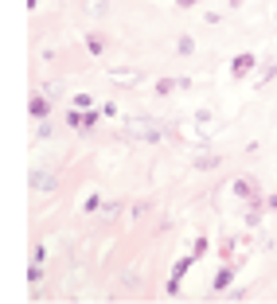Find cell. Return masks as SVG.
<instances>
[{"label":"cell","instance_id":"cell-2","mask_svg":"<svg viewBox=\"0 0 277 304\" xmlns=\"http://www.w3.org/2000/svg\"><path fill=\"white\" fill-rule=\"evenodd\" d=\"M31 113H35V117H47V101L43 98H31Z\"/></svg>","mask_w":277,"mask_h":304},{"label":"cell","instance_id":"cell-6","mask_svg":"<svg viewBox=\"0 0 277 304\" xmlns=\"http://www.w3.org/2000/svg\"><path fill=\"white\" fill-rule=\"evenodd\" d=\"M176 4H180V8H191V4H195V0H176Z\"/></svg>","mask_w":277,"mask_h":304},{"label":"cell","instance_id":"cell-3","mask_svg":"<svg viewBox=\"0 0 277 304\" xmlns=\"http://www.w3.org/2000/svg\"><path fill=\"white\" fill-rule=\"evenodd\" d=\"M227 285H231V269H223V273H219V277H215V289H219V292H223V289H227Z\"/></svg>","mask_w":277,"mask_h":304},{"label":"cell","instance_id":"cell-5","mask_svg":"<svg viewBox=\"0 0 277 304\" xmlns=\"http://www.w3.org/2000/svg\"><path fill=\"white\" fill-rule=\"evenodd\" d=\"M51 184H55V179H51V175H35V188H43V191H51Z\"/></svg>","mask_w":277,"mask_h":304},{"label":"cell","instance_id":"cell-7","mask_svg":"<svg viewBox=\"0 0 277 304\" xmlns=\"http://www.w3.org/2000/svg\"><path fill=\"white\" fill-rule=\"evenodd\" d=\"M269 203H273V207H277V195H273V199H269Z\"/></svg>","mask_w":277,"mask_h":304},{"label":"cell","instance_id":"cell-4","mask_svg":"<svg viewBox=\"0 0 277 304\" xmlns=\"http://www.w3.org/2000/svg\"><path fill=\"white\" fill-rule=\"evenodd\" d=\"M172 90H176V82H172V78H164V82H156V94H172Z\"/></svg>","mask_w":277,"mask_h":304},{"label":"cell","instance_id":"cell-1","mask_svg":"<svg viewBox=\"0 0 277 304\" xmlns=\"http://www.w3.org/2000/svg\"><path fill=\"white\" fill-rule=\"evenodd\" d=\"M250 67H254V55H238L234 58V74H246Z\"/></svg>","mask_w":277,"mask_h":304}]
</instances>
